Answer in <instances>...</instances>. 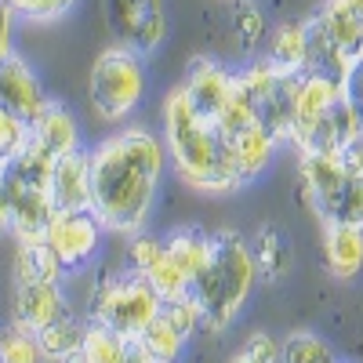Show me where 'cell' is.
I'll return each mask as SVG.
<instances>
[{
  "label": "cell",
  "mask_w": 363,
  "mask_h": 363,
  "mask_svg": "<svg viewBox=\"0 0 363 363\" xmlns=\"http://www.w3.org/2000/svg\"><path fill=\"white\" fill-rule=\"evenodd\" d=\"M91 160V215L106 233L138 236L149 229L167 174V145L145 124H120L87 149Z\"/></svg>",
  "instance_id": "6da1fadb"
},
{
  "label": "cell",
  "mask_w": 363,
  "mask_h": 363,
  "mask_svg": "<svg viewBox=\"0 0 363 363\" xmlns=\"http://www.w3.org/2000/svg\"><path fill=\"white\" fill-rule=\"evenodd\" d=\"M160 135L167 145V164L182 178V186H189L203 196H233L244 189L229 142L218 135V128L189 102V95L171 87L160 102Z\"/></svg>",
  "instance_id": "7a4b0ae2"
},
{
  "label": "cell",
  "mask_w": 363,
  "mask_h": 363,
  "mask_svg": "<svg viewBox=\"0 0 363 363\" xmlns=\"http://www.w3.org/2000/svg\"><path fill=\"white\" fill-rule=\"evenodd\" d=\"M258 262L251 251V240L236 229H215V251L200 277L193 280L189 294L203 313V330H225L244 313L251 291L258 284Z\"/></svg>",
  "instance_id": "3957f363"
},
{
  "label": "cell",
  "mask_w": 363,
  "mask_h": 363,
  "mask_svg": "<svg viewBox=\"0 0 363 363\" xmlns=\"http://www.w3.org/2000/svg\"><path fill=\"white\" fill-rule=\"evenodd\" d=\"M149 95V69L145 58L109 44L95 55L87 69V109L99 124H131V116L142 109Z\"/></svg>",
  "instance_id": "277c9868"
},
{
  "label": "cell",
  "mask_w": 363,
  "mask_h": 363,
  "mask_svg": "<svg viewBox=\"0 0 363 363\" xmlns=\"http://www.w3.org/2000/svg\"><path fill=\"white\" fill-rule=\"evenodd\" d=\"M298 193L320 225H363V174L342 153H298Z\"/></svg>",
  "instance_id": "5b68a950"
},
{
  "label": "cell",
  "mask_w": 363,
  "mask_h": 363,
  "mask_svg": "<svg viewBox=\"0 0 363 363\" xmlns=\"http://www.w3.org/2000/svg\"><path fill=\"white\" fill-rule=\"evenodd\" d=\"M164 313V301L157 298V291L149 287L138 272L124 269H109L99 272L95 284L87 294V323L109 327L124 338H142L145 327Z\"/></svg>",
  "instance_id": "8992f818"
},
{
  "label": "cell",
  "mask_w": 363,
  "mask_h": 363,
  "mask_svg": "<svg viewBox=\"0 0 363 363\" xmlns=\"http://www.w3.org/2000/svg\"><path fill=\"white\" fill-rule=\"evenodd\" d=\"M51 167L55 157L37 149L29 142L22 153L4 164V193L11 211V236L15 240H33L44 236L55 207H51Z\"/></svg>",
  "instance_id": "52a82bcc"
},
{
  "label": "cell",
  "mask_w": 363,
  "mask_h": 363,
  "mask_svg": "<svg viewBox=\"0 0 363 363\" xmlns=\"http://www.w3.org/2000/svg\"><path fill=\"white\" fill-rule=\"evenodd\" d=\"M294 84L298 73H287L272 62L269 55L247 58V66L236 69V95L247 102L258 124L277 138L280 145L291 142V124H294Z\"/></svg>",
  "instance_id": "ba28073f"
},
{
  "label": "cell",
  "mask_w": 363,
  "mask_h": 363,
  "mask_svg": "<svg viewBox=\"0 0 363 363\" xmlns=\"http://www.w3.org/2000/svg\"><path fill=\"white\" fill-rule=\"evenodd\" d=\"M99 15L109 29V44H120L142 58L160 51L167 40V0H99Z\"/></svg>",
  "instance_id": "9c48e42d"
},
{
  "label": "cell",
  "mask_w": 363,
  "mask_h": 363,
  "mask_svg": "<svg viewBox=\"0 0 363 363\" xmlns=\"http://www.w3.org/2000/svg\"><path fill=\"white\" fill-rule=\"evenodd\" d=\"M215 128H218V135L229 142L233 164H236L240 178H244V186H251L255 178H262V174L269 171V164H272V157H277L280 142L258 124L255 113L247 109V102L240 99V95H236V99L229 102V109L215 120Z\"/></svg>",
  "instance_id": "30bf717a"
},
{
  "label": "cell",
  "mask_w": 363,
  "mask_h": 363,
  "mask_svg": "<svg viewBox=\"0 0 363 363\" xmlns=\"http://www.w3.org/2000/svg\"><path fill=\"white\" fill-rule=\"evenodd\" d=\"M102 236L106 229L91 211H55L44 229V240L66 265V272H84L95 262L102 251Z\"/></svg>",
  "instance_id": "8fae6325"
},
{
  "label": "cell",
  "mask_w": 363,
  "mask_h": 363,
  "mask_svg": "<svg viewBox=\"0 0 363 363\" xmlns=\"http://www.w3.org/2000/svg\"><path fill=\"white\" fill-rule=\"evenodd\" d=\"M182 91H186L189 102L215 124V120L229 109V102L236 99V69L222 66L218 58H211V55H200L189 62Z\"/></svg>",
  "instance_id": "7c38bea8"
},
{
  "label": "cell",
  "mask_w": 363,
  "mask_h": 363,
  "mask_svg": "<svg viewBox=\"0 0 363 363\" xmlns=\"http://www.w3.org/2000/svg\"><path fill=\"white\" fill-rule=\"evenodd\" d=\"M0 106L26 116L29 124L51 106V95L44 91V80L29 66V58L11 51L0 58Z\"/></svg>",
  "instance_id": "4fadbf2b"
},
{
  "label": "cell",
  "mask_w": 363,
  "mask_h": 363,
  "mask_svg": "<svg viewBox=\"0 0 363 363\" xmlns=\"http://www.w3.org/2000/svg\"><path fill=\"white\" fill-rule=\"evenodd\" d=\"M73 313L62 284H11V323L40 335L44 327Z\"/></svg>",
  "instance_id": "5bb4252c"
},
{
  "label": "cell",
  "mask_w": 363,
  "mask_h": 363,
  "mask_svg": "<svg viewBox=\"0 0 363 363\" xmlns=\"http://www.w3.org/2000/svg\"><path fill=\"white\" fill-rule=\"evenodd\" d=\"M345 95V87L327 80V77H313V73H298L294 84V124H291V142L287 145H301L309 138V131L320 124V120L335 109V102Z\"/></svg>",
  "instance_id": "9a60e30c"
},
{
  "label": "cell",
  "mask_w": 363,
  "mask_h": 363,
  "mask_svg": "<svg viewBox=\"0 0 363 363\" xmlns=\"http://www.w3.org/2000/svg\"><path fill=\"white\" fill-rule=\"evenodd\" d=\"M51 207L55 211H91V160L87 149L58 157L51 167Z\"/></svg>",
  "instance_id": "2e32d148"
},
{
  "label": "cell",
  "mask_w": 363,
  "mask_h": 363,
  "mask_svg": "<svg viewBox=\"0 0 363 363\" xmlns=\"http://www.w3.org/2000/svg\"><path fill=\"white\" fill-rule=\"evenodd\" d=\"M320 37H327L349 62H359L363 58V22L349 11L345 0H323V4L306 18Z\"/></svg>",
  "instance_id": "e0dca14e"
},
{
  "label": "cell",
  "mask_w": 363,
  "mask_h": 363,
  "mask_svg": "<svg viewBox=\"0 0 363 363\" xmlns=\"http://www.w3.org/2000/svg\"><path fill=\"white\" fill-rule=\"evenodd\" d=\"M323 269L338 284L363 272V225H323Z\"/></svg>",
  "instance_id": "ac0fdd59"
},
{
  "label": "cell",
  "mask_w": 363,
  "mask_h": 363,
  "mask_svg": "<svg viewBox=\"0 0 363 363\" xmlns=\"http://www.w3.org/2000/svg\"><path fill=\"white\" fill-rule=\"evenodd\" d=\"M66 265L58 262L44 236L15 240V262H11V284H66Z\"/></svg>",
  "instance_id": "d6986e66"
},
{
  "label": "cell",
  "mask_w": 363,
  "mask_h": 363,
  "mask_svg": "<svg viewBox=\"0 0 363 363\" xmlns=\"http://www.w3.org/2000/svg\"><path fill=\"white\" fill-rule=\"evenodd\" d=\"M29 142H33L37 149H44V153H51L55 160L73 153V149H84L80 145V124H77V116L58 99H51V106L33 120V135H29Z\"/></svg>",
  "instance_id": "ffe728a7"
},
{
  "label": "cell",
  "mask_w": 363,
  "mask_h": 363,
  "mask_svg": "<svg viewBox=\"0 0 363 363\" xmlns=\"http://www.w3.org/2000/svg\"><path fill=\"white\" fill-rule=\"evenodd\" d=\"M164 251L171 255V262L186 272L189 284L200 277L211 262V251H215V233L203 229H174L164 236Z\"/></svg>",
  "instance_id": "44dd1931"
},
{
  "label": "cell",
  "mask_w": 363,
  "mask_h": 363,
  "mask_svg": "<svg viewBox=\"0 0 363 363\" xmlns=\"http://www.w3.org/2000/svg\"><path fill=\"white\" fill-rule=\"evenodd\" d=\"M84 338H87V316H77V313L55 320L37 335L44 363H69L84 349Z\"/></svg>",
  "instance_id": "7402d4cb"
},
{
  "label": "cell",
  "mask_w": 363,
  "mask_h": 363,
  "mask_svg": "<svg viewBox=\"0 0 363 363\" xmlns=\"http://www.w3.org/2000/svg\"><path fill=\"white\" fill-rule=\"evenodd\" d=\"M251 251L258 262V277L262 280H284L291 265H294V251H291V240L284 236V229L277 225H262L251 240Z\"/></svg>",
  "instance_id": "603a6c76"
},
{
  "label": "cell",
  "mask_w": 363,
  "mask_h": 363,
  "mask_svg": "<svg viewBox=\"0 0 363 363\" xmlns=\"http://www.w3.org/2000/svg\"><path fill=\"white\" fill-rule=\"evenodd\" d=\"M306 51H309V33H306V18L298 22H280L269 33V58L287 73H301L306 66Z\"/></svg>",
  "instance_id": "cb8c5ba5"
},
{
  "label": "cell",
  "mask_w": 363,
  "mask_h": 363,
  "mask_svg": "<svg viewBox=\"0 0 363 363\" xmlns=\"http://www.w3.org/2000/svg\"><path fill=\"white\" fill-rule=\"evenodd\" d=\"M233 40L240 48V55L258 58L262 44H269V22L265 11L255 4V0H236L233 8Z\"/></svg>",
  "instance_id": "d4e9b609"
},
{
  "label": "cell",
  "mask_w": 363,
  "mask_h": 363,
  "mask_svg": "<svg viewBox=\"0 0 363 363\" xmlns=\"http://www.w3.org/2000/svg\"><path fill=\"white\" fill-rule=\"evenodd\" d=\"M128 349H131V338L116 335V330H109V327L87 323L80 363H128Z\"/></svg>",
  "instance_id": "484cf974"
},
{
  "label": "cell",
  "mask_w": 363,
  "mask_h": 363,
  "mask_svg": "<svg viewBox=\"0 0 363 363\" xmlns=\"http://www.w3.org/2000/svg\"><path fill=\"white\" fill-rule=\"evenodd\" d=\"M280 363H338V356L316 330H291L280 338Z\"/></svg>",
  "instance_id": "4316f807"
},
{
  "label": "cell",
  "mask_w": 363,
  "mask_h": 363,
  "mask_svg": "<svg viewBox=\"0 0 363 363\" xmlns=\"http://www.w3.org/2000/svg\"><path fill=\"white\" fill-rule=\"evenodd\" d=\"M142 280L157 291V298L164 301V306H167V301L186 298V294H189V287H193V284H189V277H186V272H182V269L171 262V255H167V251H164L153 265H149V269L142 272Z\"/></svg>",
  "instance_id": "83f0119b"
},
{
  "label": "cell",
  "mask_w": 363,
  "mask_h": 363,
  "mask_svg": "<svg viewBox=\"0 0 363 363\" xmlns=\"http://www.w3.org/2000/svg\"><path fill=\"white\" fill-rule=\"evenodd\" d=\"M138 342H142L149 352H153V359H157V363H174V359L182 356V349H186V342H189V338L182 335V330H178L164 313H160L153 323L145 327V335H142Z\"/></svg>",
  "instance_id": "f1b7e54d"
},
{
  "label": "cell",
  "mask_w": 363,
  "mask_h": 363,
  "mask_svg": "<svg viewBox=\"0 0 363 363\" xmlns=\"http://www.w3.org/2000/svg\"><path fill=\"white\" fill-rule=\"evenodd\" d=\"M11 15L26 26H55L77 11L80 0H4Z\"/></svg>",
  "instance_id": "f546056e"
},
{
  "label": "cell",
  "mask_w": 363,
  "mask_h": 363,
  "mask_svg": "<svg viewBox=\"0 0 363 363\" xmlns=\"http://www.w3.org/2000/svg\"><path fill=\"white\" fill-rule=\"evenodd\" d=\"M0 363H44L33 330H26L11 320L0 327Z\"/></svg>",
  "instance_id": "4dcf8cb0"
},
{
  "label": "cell",
  "mask_w": 363,
  "mask_h": 363,
  "mask_svg": "<svg viewBox=\"0 0 363 363\" xmlns=\"http://www.w3.org/2000/svg\"><path fill=\"white\" fill-rule=\"evenodd\" d=\"M29 135H33V124H29L26 116H18V113L0 106V167L11 164L29 145Z\"/></svg>",
  "instance_id": "1f68e13d"
},
{
  "label": "cell",
  "mask_w": 363,
  "mask_h": 363,
  "mask_svg": "<svg viewBox=\"0 0 363 363\" xmlns=\"http://www.w3.org/2000/svg\"><path fill=\"white\" fill-rule=\"evenodd\" d=\"M160 255H164V236H157V233L145 229V233H138V236L128 240V269L138 272V277H142V272L153 265Z\"/></svg>",
  "instance_id": "d6a6232c"
},
{
  "label": "cell",
  "mask_w": 363,
  "mask_h": 363,
  "mask_svg": "<svg viewBox=\"0 0 363 363\" xmlns=\"http://www.w3.org/2000/svg\"><path fill=\"white\" fill-rule=\"evenodd\" d=\"M164 316H167L186 338H193L196 330H203V313H200V306L193 301V294L178 298V301H167V306H164Z\"/></svg>",
  "instance_id": "836d02e7"
},
{
  "label": "cell",
  "mask_w": 363,
  "mask_h": 363,
  "mask_svg": "<svg viewBox=\"0 0 363 363\" xmlns=\"http://www.w3.org/2000/svg\"><path fill=\"white\" fill-rule=\"evenodd\" d=\"M236 352L247 356L251 363H280V342H277V335H269V330H251Z\"/></svg>",
  "instance_id": "e575fe53"
},
{
  "label": "cell",
  "mask_w": 363,
  "mask_h": 363,
  "mask_svg": "<svg viewBox=\"0 0 363 363\" xmlns=\"http://www.w3.org/2000/svg\"><path fill=\"white\" fill-rule=\"evenodd\" d=\"M345 102H349V109L356 113L359 128H363V58H359V62H352V69L345 77Z\"/></svg>",
  "instance_id": "d590c367"
},
{
  "label": "cell",
  "mask_w": 363,
  "mask_h": 363,
  "mask_svg": "<svg viewBox=\"0 0 363 363\" xmlns=\"http://www.w3.org/2000/svg\"><path fill=\"white\" fill-rule=\"evenodd\" d=\"M15 26H18V18L11 15V8L4 0H0V58L15 51Z\"/></svg>",
  "instance_id": "8d00e7d4"
},
{
  "label": "cell",
  "mask_w": 363,
  "mask_h": 363,
  "mask_svg": "<svg viewBox=\"0 0 363 363\" xmlns=\"http://www.w3.org/2000/svg\"><path fill=\"white\" fill-rule=\"evenodd\" d=\"M0 236H11V211H8V193H4V167H0Z\"/></svg>",
  "instance_id": "74e56055"
},
{
  "label": "cell",
  "mask_w": 363,
  "mask_h": 363,
  "mask_svg": "<svg viewBox=\"0 0 363 363\" xmlns=\"http://www.w3.org/2000/svg\"><path fill=\"white\" fill-rule=\"evenodd\" d=\"M345 4H349V11H352V15L363 22V0H345Z\"/></svg>",
  "instance_id": "f35d334b"
},
{
  "label": "cell",
  "mask_w": 363,
  "mask_h": 363,
  "mask_svg": "<svg viewBox=\"0 0 363 363\" xmlns=\"http://www.w3.org/2000/svg\"><path fill=\"white\" fill-rule=\"evenodd\" d=\"M229 363H251V359H247V356H240V352H236V356H233Z\"/></svg>",
  "instance_id": "ab89813d"
},
{
  "label": "cell",
  "mask_w": 363,
  "mask_h": 363,
  "mask_svg": "<svg viewBox=\"0 0 363 363\" xmlns=\"http://www.w3.org/2000/svg\"><path fill=\"white\" fill-rule=\"evenodd\" d=\"M233 4H236V0H233Z\"/></svg>",
  "instance_id": "60d3db41"
}]
</instances>
